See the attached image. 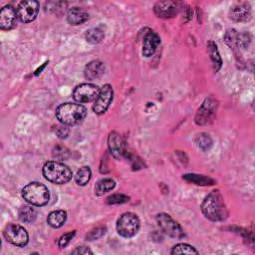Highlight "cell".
<instances>
[{
    "label": "cell",
    "instance_id": "52a82bcc",
    "mask_svg": "<svg viewBox=\"0 0 255 255\" xmlns=\"http://www.w3.org/2000/svg\"><path fill=\"white\" fill-rule=\"evenodd\" d=\"M4 237L9 243L23 247L29 241V235L26 230L18 224H8L4 230Z\"/></svg>",
    "mask_w": 255,
    "mask_h": 255
},
{
    "label": "cell",
    "instance_id": "603a6c76",
    "mask_svg": "<svg viewBox=\"0 0 255 255\" xmlns=\"http://www.w3.org/2000/svg\"><path fill=\"white\" fill-rule=\"evenodd\" d=\"M92 177V172H91V168L89 166H82L79 171L77 172V175L75 177L76 183L79 185H86Z\"/></svg>",
    "mask_w": 255,
    "mask_h": 255
},
{
    "label": "cell",
    "instance_id": "e575fe53",
    "mask_svg": "<svg viewBox=\"0 0 255 255\" xmlns=\"http://www.w3.org/2000/svg\"><path fill=\"white\" fill-rule=\"evenodd\" d=\"M72 253L79 254V255H85V254H93V251L90 250L86 246H81V247H77L75 250H73Z\"/></svg>",
    "mask_w": 255,
    "mask_h": 255
},
{
    "label": "cell",
    "instance_id": "30bf717a",
    "mask_svg": "<svg viewBox=\"0 0 255 255\" xmlns=\"http://www.w3.org/2000/svg\"><path fill=\"white\" fill-rule=\"evenodd\" d=\"M113 96H114V92H113V88L111 85H104L100 89L98 97L96 98L93 104V111L97 115H102L108 110L113 101Z\"/></svg>",
    "mask_w": 255,
    "mask_h": 255
},
{
    "label": "cell",
    "instance_id": "e0dca14e",
    "mask_svg": "<svg viewBox=\"0 0 255 255\" xmlns=\"http://www.w3.org/2000/svg\"><path fill=\"white\" fill-rule=\"evenodd\" d=\"M105 73V65L100 60L91 61L86 65L84 70L85 78L88 80H95L100 78Z\"/></svg>",
    "mask_w": 255,
    "mask_h": 255
},
{
    "label": "cell",
    "instance_id": "ba28073f",
    "mask_svg": "<svg viewBox=\"0 0 255 255\" xmlns=\"http://www.w3.org/2000/svg\"><path fill=\"white\" fill-rule=\"evenodd\" d=\"M100 89L91 83H84L77 86L73 91V98L79 104L90 103L96 100Z\"/></svg>",
    "mask_w": 255,
    "mask_h": 255
},
{
    "label": "cell",
    "instance_id": "d6a6232c",
    "mask_svg": "<svg viewBox=\"0 0 255 255\" xmlns=\"http://www.w3.org/2000/svg\"><path fill=\"white\" fill-rule=\"evenodd\" d=\"M251 37L248 33H243L241 35H238V47H241L243 49L247 48L250 43Z\"/></svg>",
    "mask_w": 255,
    "mask_h": 255
},
{
    "label": "cell",
    "instance_id": "44dd1931",
    "mask_svg": "<svg viewBox=\"0 0 255 255\" xmlns=\"http://www.w3.org/2000/svg\"><path fill=\"white\" fill-rule=\"evenodd\" d=\"M116 186V183L114 180L112 179H103L101 181H99L96 185H95V193L98 196L103 195L104 193L111 191L112 189H114V187Z\"/></svg>",
    "mask_w": 255,
    "mask_h": 255
},
{
    "label": "cell",
    "instance_id": "7402d4cb",
    "mask_svg": "<svg viewBox=\"0 0 255 255\" xmlns=\"http://www.w3.org/2000/svg\"><path fill=\"white\" fill-rule=\"evenodd\" d=\"M86 40L91 43V44H98L100 42H102V40L105 38V32L103 29H101L100 27H95V28H91L87 32L86 35Z\"/></svg>",
    "mask_w": 255,
    "mask_h": 255
},
{
    "label": "cell",
    "instance_id": "7a4b0ae2",
    "mask_svg": "<svg viewBox=\"0 0 255 255\" xmlns=\"http://www.w3.org/2000/svg\"><path fill=\"white\" fill-rule=\"evenodd\" d=\"M87 109L81 104L65 103L56 109V118L65 126H75L84 121Z\"/></svg>",
    "mask_w": 255,
    "mask_h": 255
},
{
    "label": "cell",
    "instance_id": "4316f807",
    "mask_svg": "<svg viewBox=\"0 0 255 255\" xmlns=\"http://www.w3.org/2000/svg\"><path fill=\"white\" fill-rule=\"evenodd\" d=\"M238 35L239 34L234 29H230L225 33L224 41L233 50L238 47Z\"/></svg>",
    "mask_w": 255,
    "mask_h": 255
},
{
    "label": "cell",
    "instance_id": "f546056e",
    "mask_svg": "<svg viewBox=\"0 0 255 255\" xmlns=\"http://www.w3.org/2000/svg\"><path fill=\"white\" fill-rule=\"evenodd\" d=\"M53 157L59 161H65L69 157V151L65 147L57 146L53 150Z\"/></svg>",
    "mask_w": 255,
    "mask_h": 255
},
{
    "label": "cell",
    "instance_id": "3957f363",
    "mask_svg": "<svg viewBox=\"0 0 255 255\" xmlns=\"http://www.w3.org/2000/svg\"><path fill=\"white\" fill-rule=\"evenodd\" d=\"M42 173L44 178L56 185H64L71 181L72 171L69 166L59 162H47L43 165Z\"/></svg>",
    "mask_w": 255,
    "mask_h": 255
},
{
    "label": "cell",
    "instance_id": "9c48e42d",
    "mask_svg": "<svg viewBox=\"0 0 255 255\" xmlns=\"http://www.w3.org/2000/svg\"><path fill=\"white\" fill-rule=\"evenodd\" d=\"M18 19L23 23L34 21L39 12V3L35 0H26L19 3L16 8Z\"/></svg>",
    "mask_w": 255,
    "mask_h": 255
},
{
    "label": "cell",
    "instance_id": "d4e9b609",
    "mask_svg": "<svg viewBox=\"0 0 255 255\" xmlns=\"http://www.w3.org/2000/svg\"><path fill=\"white\" fill-rule=\"evenodd\" d=\"M195 143L202 150L209 151L212 146V139L209 134L201 133L196 136Z\"/></svg>",
    "mask_w": 255,
    "mask_h": 255
},
{
    "label": "cell",
    "instance_id": "ffe728a7",
    "mask_svg": "<svg viewBox=\"0 0 255 255\" xmlns=\"http://www.w3.org/2000/svg\"><path fill=\"white\" fill-rule=\"evenodd\" d=\"M18 215H19V219L22 222L25 223H32L35 221L36 217H37V212L36 210L28 206H24L22 207L19 211H18Z\"/></svg>",
    "mask_w": 255,
    "mask_h": 255
},
{
    "label": "cell",
    "instance_id": "836d02e7",
    "mask_svg": "<svg viewBox=\"0 0 255 255\" xmlns=\"http://www.w3.org/2000/svg\"><path fill=\"white\" fill-rule=\"evenodd\" d=\"M55 133L60 139H66L68 137V135H69V129L65 125L64 126H60V127L56 128Z\"/></svg>",
    "mask_w": 255,
    "mask_h": 255
},
{
    "label": "cell",
    "instance_id": "484cf974",
    "mask_svg": "<svg viewBox=\"0 0 255 255\" xmlns=\"http://www.w3.org/2000/svg\"><path fill=\"white\" fill-rule=\"evenodd\" d=\"M198 251L191 245L186 243H180L173 247L172 254H197Z\"/></svg>",
    "mask_w": 255,
    "mask_h": 255
},
{
    "label": "cell",
    "instance_id": "7c38bea8",
    "mask_svg": "<svg viewBox=\"0 0 255 255\" xmlns=\"http://www.w3.org/2000/svg\"><path fill=\"white\" fill-rule=\"evenodd\" d=\"M180 5L181 4L176 1H159L155 4L154 11L160 18H173L179 13L181 9Z\"/></svg>",
    "mask_w": 255,
    "mask_h": 255
},
{
    "label": "cell",
    "instance_id": "6da1fadb",
    "mask_svg": "<svg viewBox=\"0 0 255 255\" xmlns=\"http://www.w3.org/2000/svg\"><path fill=\"white\" fill-rule=\"evenodd\" d=\"M202 211L211 221H223L229 216V211L223 197L218 190L210 192L202 205Z\"/></svg>",
    "mask_w": 255,
    "mask_h": 255
},
{
    "label": "cell",
    "instance_id": "8fae6325",
    "mask_svg": "<svg viewBox=\"0 0 255 255\" xmlns=\"http://www.w3.org/2000/svg\"><path fill=\"white\" fill-rule=\"evenodd\" d=\"M217 102L214 98L210 97L205 101L203 106L198 109L195 116V123L197 125H206L211 121L217 109Z\"/></svg>",
    "mask_w": 255,
    "mask_h": 255
},
{
    "label": "cell",
    "instance_id": "8992f818",
    "mask_svg": "<svg viewBox=\"0 0 255 255\" xmlns=\"http://www.w3.org/2000/svg\"><path fill=\"white\" fill-rule=\"evenodd\" d=\"M157 221L160 229L168 236L174 238H182L185 236L182 226L171 215L166 213H159L157 215Z\"/></svg>",
    "mask_w": 255,
    "mask_h": 255
},
{
    "label": "cell",
    "instance_id": "277c9868",
    "mask_svg": "<svg viewBox=\"0 0 255 255\" xmlns=\"http://www.w3.org/2000/svg\"><path fill=\"white\" fill-rule=\"evenodd\" d=\"M22 196L28 204L36 207H43L47 205L50 200V192L44 185L34 182L23 187Z\"/></svg>",
    "mask_w": 255,
    "mask_h": 255
},
{
    "label": "cell",
    "instance_id": "5b68a950",
    "mask_svg": "<svg viewBox=\"0 0 255 255\" xmlns=\"http://www.w3.org/2000/svg\"><path fill=\"white\" fill-rule=\"evenodd\" d=\"M139 219L132 212L124 213L120 216L117 221V232L118 233L125 237L130 238L135 236L139 230Z\"/></svg>",
    "mask_w": 255,
    "mask_h": 255
},
{
    "label": "cell",
    "instance_id": "d6986e66",
    "mask_svg": "<svg viewBox=\"0 0 255 255\" xmlns=\"http://www.w3.org/2000/svg\"><path fill=\"white\" fill-rule=\"evenodd\" d=\"M67 220V212L64 210H54L47 217L48 224L53 229H59Z\"/></svg>",
    "mask_w": 255,
    "mask_h": 255
},
{
    "label": "cell",
    "instance_id": "9a60e30c",
    "mask_svg": "<svg viewBox=\"0 0 255 255\" xmlns=\"http://www.w3.org/2000/svg\"><path fill=\"white\" fill-rule=\"evenodd\" d=\"M161 43L160 36L153 31L148 32L143 41V55L145 57H151L157 51L159 45Z\"/></svg>",
    "mask_w": 255,
    "mask_h": 255
},
{
    "label": "cell",
    "instance_id": "2e32d148",
    "mask_svg": "<svg viewBox=\"0 0 255 255\" xmlns=\"http://www.w3.org/2000/svg\"><path fill=\"white\" fill-rule=\"evenodd\" d=\"M231 18L235 22H247L251 19V9L246 3L234 5L230 12Z\"/></svg>",
    "mask_w": 255,
    "mask_h": 255
},
{
    "label": "cell",
    "instance_id": "f1b7e54d",
    "mask_svg": "<svg viewBox=\"0 0 255 255\" xmlns=\"http://www.w3.org/2000/svg\"><path fill=\"white\" fill-rule=\"evenodd\" d=\"M107 232V229L105 226H99V228L94 229L93 231H91L87 235H86V239L91 241V240H96L101 238L103 235H105Z\"/></svg>",
    "mask_w": 255,
    "mask_h": 255
},
{
    "label": "cell",
    "instance_id": "d590c367",
    "mask_svg": "<svg viewBox=\"0 0 255 255\" xmlns=\"http://www.w3.org/2000/svg\"><path fill=\"white\" fill-rule=\"evenodd\" d=\"M46 64H47V63H45V64H44V65H43V66H42V67H41V68H39V69H38V70H37V71H36V73H35V75H38V74H39V73H41V71H42V70H43V68H44V67H45V66H46Z\"/></svg>",
    "mask_w": 255,
    "mask_h": 255
},
{
    "label": "cell",
    "instance_id": "1f68e13d",
    "mask_svg": "<svg viewBox=\"0 0 255 255\" xmlns=\"http://www.w3.org/2000/svg\"><path fill=\"white\" fill-rule=\"evenodd\" d=\"M75 234H76V232H68V233H65L64 235H62L58 241V246L60 248H65L69 244V242L73 239Z\"/></svg>",
    "mask_w": 255,
    "mask_h": 255
},
{
    "label": "cell",
    "instance_id": "83f0119b",
    "mask_svg": "<svg viewBox=\"0 0 255 255\" xmlns=\"http://www.w3.org/2000/svg\"><path fill=\"white\" fill-rule=\"evenodd\" d=\"M185 180L189 181L195 185H213V181L209 178H206L204 176H197V175H185L184 177Z\"/></svg>",
    "mask_w": 255,
    "mask_h": 255
},
{
    "label": "cell",
    "instance_id": "cb8c5ba5",
    "mask_svg": "<svg viewBox=\"0 0 255 255\" xmlns=\"http://www.w3.org/2000/svg\"><path fill=\"white\" fill-rule=\"evenodd\" d=\"M208 49H209V53L210 55V59L213 63V66H214V70L215 71H218L221 67V64H222V61H221V57L219 55V52L217 50V47H216V44L213 43L212 41H210L209 44H208Z\"/></svg>",
    "mask_w": 255,
    "mask_h": 255
},
{
    "label": "cell",
    "instance_id": "4dcf8cb0",
    "mask_svg": "<svg viewBox=\"0 0 255 255\" xmlns=\"http://www.w3.org/2000/svg\"><path fill=\"white\" fill-rule=\"evenodd\" d=\"M129 196L124 194H113L108 197L107 203L109 205H119V204H125L129 202Z\"/></svg>",
    "mask_w": 255,
    "mask_h": 255
},
{
    "label": "cell",
    "instance_id": "4fadbf2b",
    "mask_svg": "<svg viewBox=\"0 0 255 255\" xmlns=\"http://www.w3.org/2000/svg\"><path fill=\"white\" fill-rule=\"evenodd\" d=\"M17 12L11 5L2 7L0 11V28L2 30H11L17 25Z\"/></svg>",
    "mask_w": 255,
    "mask_h": 255
},
{
    "label": "cell",
    "instance_id": "5bb4252c",
    "mask_svg": "<svg viewBox=\"0 0 255 255\" xmlns=\"http://www.w3.org/2000/svg\"><path fill=\"white\" fill-rule=\"evenodd\" d=\"M108 145L113 157H115L116 159H121L125 155V144L119 134L115 132L111 133L108 139Z\"/></svg>",
    "mask_w": 255,
    "mask_h": 255
},
{
    "label": "cell",
    "instance_id": "ac0fdd59",
    "mask_svg": "<svg viewBox=\"0 0 255 255\" xmlns=\"http://www.w3.org/2000/svg\"><path fill=\"white\" fill-rule=\"evenodd\" d=\"M89 19V14L86 10L80 7H73L67 13V20L71 25H80Z\"/></svg>",
    "mask_w": 255,
    "mask_h": 255
}]
</instances>
